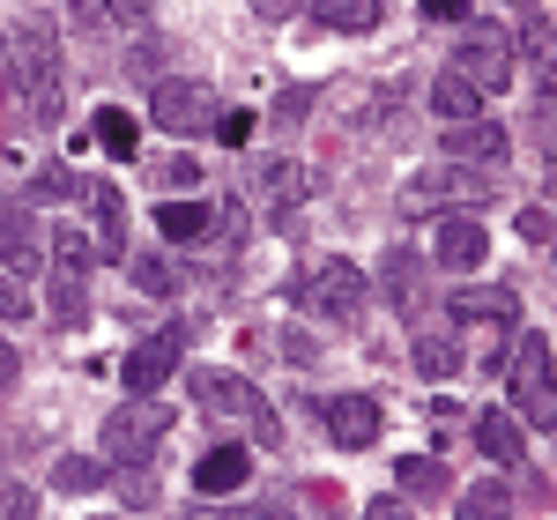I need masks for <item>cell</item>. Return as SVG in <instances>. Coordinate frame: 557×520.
I'll return each instance as SVG.
<instances>
[{"mask_svg": "<svg viewBox=\"0 0 557 520\" xmlns=\"http://www.w3.org/2000/svg\"><path fill=\"white\" fill-rule=\"evenodd\" d=\"M431 112L454 127V120H475V112H483V97H475L461 75H438V83H431Z\"/></svg>", "mask_w": 557, "mask_h": 520, "instance_id": "obj_24", "label": "cell"}, {"mask_svg": "<svg viewBox=\"0 0 557 520\" xmlns=\"http://www.w3.org/2000/svg\"><path fill=\"white\" fill-rule=\"evenodd\" d=\"M8 75H15V89L30 97L38 120H60V60H52V30H45V23L8 30Z\"/></svg>", "mask_w": 557, "mask_h": 520, "instance_id": "obj_2", "label": "cell"}, {"mask_svg": "<svg viewBox=\"0 0 557 520\" xmlns=\"http://www.w3.org/2000/svg\"><path fill=\"white\" fill-rule=\"evenodd\" d=\"M246 476H253L246 446H215V454H201V469H194V491L201 498H231V491H246Z\"/></svg>", "mask_w": 557, "mask_h": 520, "instance_id": "obj_13", "label": "cell"}, {"mask_svg": "<svg viewBox=\"0 0 557 520\" xmlns=\"http://www.w3.org/2000/svg\"><path fill=\"white\" fill-rule=\"evenodd\" d=\"M364 298H372V283H364V268L357 260H312L298 275V305L305 312H320V320H364Z\"/></svg>", "mask_w": 557, "mask_h": 520, "instance_id": "obj_3", "label": "cell"}, {"mask_svg": "<svg viewBox=\"0 0 557 520\" xmlns=\"http://www.w3.org/2000/svg\"><path fill=\"white\" fill-rule=\"evenodd\" d=\"M312 23L320 30H343V38H364L380 23V0H312Z\"/></svg>", "mask_w": 557, "mask_h": 520, "instance_id": "obj_20", "label": "cell"}, {"mask_svg": "<svg viewBox=\"0 0 557 520\" xmlns=\"http://www.w3.org/2000/svg\"><path fill=\"white\" fill-rule=\"evenodd\" d=\"M97 483H104V461H89V454H60L52 461V491H67V498H83Z\"/></svg>", "mask_w": 557, "mask_h": 520, "instance_id": "obj_25", "label": "cell"}, {"mask_svg": "<svg viewBox=\"0 0 557 520\" xmlns=\"http://www.w3.org/2000/svg\"><path fill=\"white\" fill-rule=\"evenodd\" d=\"M446 149L469 157L475 172H483V164H506V127H498V120H454V127H446Z\"/></svg>", "mask_w": 557, "mask_h": 520, "instance_id": "obj_14", "label": "cell"}, {"mask_svg": "<svg viewBox=\"0 0 557 520\" xmlns=\"http://www.w3.org/2000/svg\"><path fill=\"white\" fill-rule=\"evenodd\" d=\"M380 432H386V417H380L372 394H335V401H327V438H335L343 454H364Z\"/></svg>", "mask_w": 557, "mask_h": 520, "instance_id": "obj_10", "label": "cell"}, {"mask_svg": "<svg viewBox=\"0 0 557 520\" xmlns=\"http://www.w3.org/2000/svg\"><path fill=\"white\" fill-rule=\"evenodd\" d=\"M83 194V178L67 172V164H45L38 178H30V201H75Z\"/></svg>", "mask_w": 557, "mask_h": 520, "instance_id": "obj_29", "label": "cell"}, {"mask_svg": "<svg viewBox=\"0 0 557 520\" xmlns=\"http://www.w3.org/2000/svg\"><path fill=\"white\" fill-rule=\"evenodd\" d=\"M194 520H290V506H238V513H194Z\"/></svg>", "mask_w": 557, "mask_h": 520, "instance_id": "obj_35", "label": "cell"}, {"mask_svg": "<svg viewBox=\"0 0 557 520\" xmlns=\"http://www.w3.org/2000/svg\"><path fill=\"white\" fill-rule=\"evenodd\" d=\"M454 194H491V178L483 172H461V164H446V172H417L409 178V209H438V201H454Z\"/></svg>", "mask_w": 557, "mask_h": 520, "instance_id": "obj_12", "label": "cell"}, {"mask_svg": "<svg viewBox=\"0 0 557 520\" xmlns=\"http://www.w3.org/2000/svg\"><path fill=\"white\" fill-rule=\"evenodd\" d=\"M97 141H104V157H120V164H127L141 134H134V120L120 112V104H112V112H97Z\"/></svg>", "mask_w": 557, "mask_h": 520, "instance_id": "obj_28", "label": "cell"}, {"mask_svg": "<svg viewBox=\"0 0 557 520\" xmlns=\"http://www.w3.org/2000/svg\"><path fill=\"white\" fill-rule=\"evenodd\" d=\"M0 312H8V320H23V312H30V298H23V290H15L8 275H0Z\"/></svg>", "mask_w": 557, "mask_h": 520, "instance_id": "obj_39", "label": "cell"}, {"mask_svg": "<svg viewBox=\"0 0 557 520\" xmlns=\"http://www.w3.org/2000/svg\"><path fill=\"white\" fill-rule=\"evenodd\" d=\"M364 520H409V506H401V498H372V506H364Z\"/></svg>", "mask_w": 557, "mask_h": 520, "instance_id": "obj_40", "label": "cell"}, {"mask_svg": "<svg viewBox=\"0 0 557 520\" xmlns=\"http://www.w3.org/2000/svg\"><path fill=\"white\" fill-rule=\"evenodd\" d=\"M164 432H172V409H157V401H134V409H120V417L104 424V454H112V461H149Z\"/></svg>", "mask_w": 557, "mask_h": 520, "instance_id": "obj_7", "label": "cell"}, {"mask_svg": "<svg viewBox=\"0 0 557 520\" xmlns=\"http://www.w3.org/2000/svg\"><path fill=\"white\" fill-rule=\"evenodd\" d=\"M483 253H491V231H483V216H438V231H431V260H438V268L475 275V268H483Z\"/></svg>", "mask_w": 557, "mask_h": 520, "instance_id": "obj_9", "label": "cell"}, {"mask_svg": "<svg viewBox=\"0 0 557 520\" xmlns=\"http://www.w3.org/2000/svg\"><path fill=\"white\" fill-rule=\"evenodd\" d=\"M0 260H8V275H30L38 268V231L23 216V201H0Z\"/></svg>", "mask_w": 557, "mask_h": 520, "instance_id": "obj_15", "label": "cell"}, {"mask_svg": "<svg viewBox=\"0 0 557 520\" xmlns=\"http://www.w3.org/2000/svg\"><path fill=\"white\" fill-rule=\"evenodd\" d=\"M386 298H409V253H386Z\"/></svg>", "mask_w": 557, "mask_h": 520, "instance_id": "obj_36", "label": "cell"}, {"mask_svg": "<svg viewBox=\"0 0 557 520\" xmlns=\"http://www.w3.org/2000/svg\"><path fill=\"white\" fill-rule=\"evenodd\" d=\"M283 357H290V364H320V343H312V335H305V327H290V335H283Z\"/></svg>", "mask_w": 557, "mask_h": 520, "instance_id": "obj_32", "label": "cell"}, {"mask_svg": "<svg viewBox=\"0 0 557 520\" xmlns=\"http://www.w3.org/2000/svg\"><path fill=\"white\" fill-rule=\"evenodd\" d=\"M52 320H60V327H83V320H89V283H83V268H60V275H52Z\"/></svg>", "mask_w": 557, "mask_h": 520, "instance_id": "obj_22", "label": "cell"}, {"mask_svg": "<svg viewBox=\"0 0 557 520\" xmlns=\"http://www.w3.org/2000/svg\"><path fill=\"white\" fill-rule=\"evenodd\" d=\"M461 417H469V409H461V401H454V394H438V401H431V424H438V432H454V424H461Z\"/></svg>", "mask_w": 557, "mask_h": 520, "instance_id": "obj_38", "label": "cell"}, {"mask_svg": "<svg viewBox=\"0 0 557 520\" xmlns=\"http://www.w3.org/2000/svg\"><path fill=\"white\" fill-rule=\"evenodd\" d=\"M120 498H127V506H157V483L141 476V461H134V483L120 476Z\"/></svg>", "mask_w": 557, "mask_h": 520, "instance_id": "obj_34", "label": "cell"}, {"mask_svg": "<svg viewBox=\"0 0 557 520\" xmlns=\"http://www.w3.org/2000/svg\"><path fill=\"white\" fill-rule=\"evenodd\" d=\"M178 349H186V335H178V327L149 335V343H134V349H127V387H134V394L164 387V380H172V364H178Z\"/></svg>", "mask_w": 557, "mask_h": 520, "instance_id": "obj_11", "label": "cell"}, {"mask_svg": "<svg viewBox=\"0 0 557 520\" xmlns=\"http://www.w3.org/2000/svg\"><path fill=\"white\" fill-rule=\"evenodd\" d=\"M461 8H469V0H424V15H438V23H454Z\"/></svg>", "mask_w": 557, "mask_h": 520, "instance_id": "obj_41", "label": "cell"}, {"mask_svg": "<svg viewBox=\"0 0 557 520\" xmlns=\"http://www.w3.org/2000/svg\"><path fill=\"white\" fill-rule=\"evenodd\" d=\"M454 75L475 89V97H491V89L513 83V45L498 38V30H469L461 52H454Z\"/></svg>", "mask_w": 557, "mask_h": 520, "instance_id": "obj_6", "label": "cell"}, {"mask_svg": "<svg viewBox=\"0 0 557 520\" xmlns=\"http://www.w3.org/2000/svg\"><path fill=\"white\" fill-rule=\"evenodd\" d=\"M454 520H513V498H506V483H475V491H461Z\"/></svg>", "mask_w": 557, "mask_h": 520, "instance_id": "obj_26", "label": "cell"}, {"mask_svg": "<svg viewBox=\"0 0 557 520\" xmlns=\"http://www.w3.org/2000/svg\"><path fill=\"white\" fill-rule=\"evenodd\" d=\"M394 476H401V498H446V461H431V454H401L394 461Z\"/></svg>", "mask_w": 557, "mask_h": 520, "instance_id": "obj_21", "label": "cell"}, {"mask_svg": "<svg viewBox=\"0 0 557 520\" xmlns=\"http://www.w3.org/2000/svg\"><path fill=\"white\" fill-rule=\"evenodd\" d=\"M215 141H231V149H246V141H253V112H215Z\"/></svg>", "mask_w": 557, "mask_h": 520, "instance_id": "obj_31", "label": "cell"}, {"mask_svg": "<svg viewBox=\"0 0 557 520\" xmlns=\"http://www.w3.org/2000/svg\"><path fill=\"white\" fill-rule=\"evenodd\" d=\"M8 380H15V349L0 343V387H8Z\"/></svg>", "mask_w": 557, "mask_h": 520, "instance_id": "obj_43", "label": "cell"}, {"mask_svg": "<svg viewBox=\"0 0 557 520\" xmlns=\"http://www.w3.org/2000/svg\"><path fill=\"white\" fill-rule=\"evenodd\" d=\"M253 201H260V216L275 223V231H298V209H305V172L290 164V157H268L253 178Z\"/></svg>", "mask_w": 557, "mask_h": 520, "instance_id": "obj_8", "label": "cell"}, {"mask_svg": "<svg viewBox=\"0 0 557 520\" xmlns=\"http://www.w3.org/2000/svg\"><path fill=\"white\" fill-rule=\"evenodd\" d=\"M469 357H461V343H454V327H424L417 335V380H454Z\"/></svg>", "mask_w": 557, "mask_h": 520, "instance_id": "obj_19", "label": "cell"}, {"mask_svg": "<svg viewBox=\"0 0 557 520\" xmlns=\"http://www.w3.org/2000/svg\"><path fill=\"white\" fill-rule=\"evenodd\" d=\"M141 15H149L141 0H67V23L89 30V38H97V30H134Z\"/></svg>", "mask_w": 557, "mask_h": 520, "instance_id": "obj_16", "label": "cell"}, {"mask_svg": "<svg viewBox=\"0 0 557 520\" xmlns=\"http://www.w3.org/2000/svg\"><path fill=\"white\" fill-rule=\"evenodd\" d=\"M475 446H483L491 461H506V469H520V454H528V438H520V424L506 409H483V417H475Z\"/></svg>", "mask_w": 557, "mask_h": 520, "instance_id": "obj_18", "label": "cell"}, {"mask_svg": "<svg viewBox=\"0 0 557 520\" xmlns=\"http://www.w3.org/2000/svg\"><path fill=\"white\" fill-rule=\"evenodd\" d=\"M513 290H461L454 298V320H513Z\"/></svg>", "mask_w": 557, "mask_h": 520, "instance_id": "obj_27", "label": "cell"}, {"mask_svg": "<svg viewBox=\"0 0 557 520\" xmlns=\"http://www.w3.org/2000/svg\"><path fill=\"white\" fill-rule=\"evenodd\" d=\"M30 506H38V498H30L23 483H0V520H23Z\"/></svg>", "mask_w": 557, "mask_h": 520, "instance_id": "obj_33", "label": "cell"}, {"mask_svg": "<svg viewBox=\"0 0 557 520\" xmlns=\"http://www.w3.org/2000/svg\"><path fill=\"white\" fill-rule=\"evenodd\" d=\"M498 372H513V409H520V424H543V432H550V409H557V387H550V335H520L513 357H506Z\"/></svg>", "mask_w": 557, "mask_h": 520, "instance_id": "obj_4", "label": "cell"}, {"mask_svg": "<svg viewBox=\"0 0 557 520\" xmlns=\"http://www.w3.org/2000/svg\"><path fill=\"white\" fill-rule=\"evenodd\" d=\"M89 201H97V253L127 260V194L120 186H89Z\"/></svg>", "mask_w": 557, "mask_h": 520, "instance_id": "obj_17", "label": "cell"}, {"mask_svg": "<svg viewBox=\"0 0 557 520\" xmlns=\"http://www.w3.org/2000/svg\"><path fill=\"white\" fill-rule=\"evenodd\" d=\"M186 394L201 401V417H215V424H246L260 446H275V438H283L275 409H268V394H260L253 380H238V372H194Z\"/></svg>", "mask_w": 557, "mask_h": 520, "instance_id": "obj_1", "label": "cell"}, {"mask_svg": "<svg viewBox=\"0 0 557 520\" xmlns=\"http://www.w3.org/2000/svg\"><path fill=\"white\" fill-rule=\"evenodd\" d=\"M149 112H157V127H164V134H209L223 104H215L209 83H194V75H186V83H157Z\"/></svg>", "mask_w": 557, "mask_h": 520, "instance_id": "obj_5", "label": "cell"}, {"mask_svg": "<svg viewBox=\"0 0 557 520\" xmlns=\"http://www.w3.org/2000/svg\"><path fill=\"white\" fill-rule=\"evenodd\" d=\"M127 275L141 283V290H149V298H164V290H172V275H164V260H149V253H134V260H127Z\"/></svg>", "mask_w": 557, "mask_h": 520, "instance_id": "obj_30", "label": "cell"}, {"mask_svg": "<svg viewBox=\"0 0 557 520\" xmlns=\"http://www.w3.org/2000/svg\"><path fill=\"white\" fill-rule=\"evenodd\" d=\"M260 15H290V8H298V0H253Z\"/></svg>", "mask_w": 557, "mask_h": 520, "instance_id": "obj_42", "label": "cell"}, {"mask_svg": "<svg viewBox=\"0 0 557 520\" xmlns=\"http://www.w3.org/2000/svg\"><path fill=\"white\" fill-rule=\"evenodd\" d=\"M157 231H164L172 246H194V238H209V209H201V201H164V209H157Z\"/></svg>", "mask_w": 557, "mask_h": 520, "instance_id": "obj_23", "label": "cell"}, {"mask_svg": "<svg viewBox=\"0 0 557 520\" xmlns=\"http://www.w3.org/2000/svg\"><path fill=\"white\" fill-rule=\"evenodd\" d=\"M520 238H535V246H550V209H520Z\"/></svg>", "mask_w": 557, "mask_h": 520, "instance_id": "obj_37", "label": "cell"}, {"mask_svg": "<svg viewBox=\"0 0 557 520\" xmlns=\"http://www.w3.org/2000/svg\"><path fill=\"white\" fill-rule=\"evenodd\" d=\"M520 8H535V0H520Z\"/></svg>", "mask_w": 557, "mask_h": 520, "instance_id": "obj_44", "label": "cell"}]
</instances>
